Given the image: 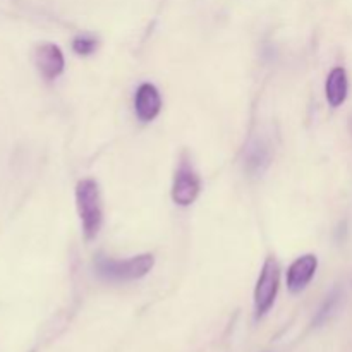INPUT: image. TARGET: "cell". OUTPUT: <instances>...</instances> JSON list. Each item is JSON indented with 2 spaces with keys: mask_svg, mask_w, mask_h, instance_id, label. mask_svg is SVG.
<instances>
[{
  "mask_svg": "<svg viewBox=\"0 0 352 352\" xmlns=\"http://www.w3.org/2000/svg\"><path fill=\"white\" fill-rule=\"evenodd\" d=\"M76 205L82 223V232L88 241L95 239L102 229L103 210L100 189L93 179H82L76 186Z\"/></svg>",
  "mask_w": 352,
  "mask_h": 352,
  "instance_id": "6da1fadb",
  "label": "cell"
},
{
  "mask_svg": "<svg viewBox=\"0 0 352 352\" xmlns=\"http://www.w3.org/2000/svg\"><path fill=\"white\" fill-rule=\"evenodd\" d=\"M155 258L151 254H140L129 260H112L107 256H96L95 270L98 277L109 282H129L144 277L153 268Z\"/></svg>",
  "mask_w": 352,
  "mask_h": 352,
  "instance_id": "7a4b0ae2",
  "label": "cell"
},
{
  "mask_svg": "<svg viewBox=\"0 0 352 352\" xmlns=\"http://www.w3.org/2000/svg\"><path fill=\"white\" fill-rule=\"evenodd\" d=\"M278 285H280V267L275 261V258H267L263 268L258 277L256 289H254V311L256 318L267 315L274 306L277 298Z\"/></svg>",
  "mask_w": 352,
  "mask_h": 352,
  "instance_id": "3957f363",
  "label": "cell"
},
{
  "mask_svg": "<svg viewBox=\"0 0 352 352\" xmlns=\"http://www.w3.org/2000/svg\"><path fill=\"white\" fill-rule=\"evenodd\" d=\"M199 189H201V182H199L198 174L192 170L191 165L182 162L179 165L177 172H175L174 184H172V199H174V203H177L179 206H189L198 198Z\"/></svg>",
  "mask_w": 352,
  "mask_h": 352,
  "instance_id": "277c9868",
  "label": "cell"
},
{
  "mask_svg": "<svg viewBox=\"0 0 352 352\" xmlns=\"http://www.w3.org/2000/svg\"><path fill=\"white\" fill-rule=\"evenodd\" d=\"M162 110V96L157 86L151 82H143L134 96V112L141 122H151L158 117Z\"/></svg>",
  "mask_w": 352,
  "mask_h": 352,
  "instance_id": "5b68a950",
  "label": "cell"
},
{
  "mask_svg": "<svg viewBox=\"0 0 352 352\" xmlns=\"http://www.w3.org/2000/svg\"><path fill=\"white\" fill-rule=\"evenodd\" d=\"M34 64L45 79L52 81L64 72L65 60L62 50L54 43H43L34 52Z\"/></svg>",
  "mask_w": 352,
  "mask_h": 352,
  "instance_id": "8992f818",
  "label": "cell"
},
{
  "mask_svg": "<svg viewBox=\"0 0 352 352\" xmlns=\"http://www.w3.org/2000/svg\"><path fill=\"white\" fill-rule=\"evenodd\" d=\"M318 268L315 254H305L298 258L287 270V287L291 292H301L308 287Z\"/></svg>",
  "mask_w": 352,
  "mask_h": 352,
  "instance_id": "52a82bcc",
  "label": "cell"
},
{
  "mask_svg": "<svg viewBox=\"0 0 352 352\" xmlns=\"http://www.w3.org/2000/svg\"><path fill=\"white\" fill-rule=\"evenodd\" d=\"M347 91H349V81H347V72L344 67H336L330 71L329 78H327L325 93L327 102L332 107H340L347 98Z\"/></svg>",
  "mask_w": 352,
  "mask_h": 352,
  "instance_id": "ba28073f",
  "label": "cell"
},
{
  "mask_svg": "<svg viewBox=\"0 0 352 352\" xmlns=\"http://www.w3.org/2000/svg\"><path fill=\"white\" fill-rule=\"evenodd\" d=\"M96 47H98V40L91 34H81L72 41V50L78 55H91L96 50Z\"/></svg>",
  "mask_w": 352,
  "mask_h": 352,
  "instance_id": "9c48e42d",
  "label": "cell"
},
{
  "mask_svg": "<svg viewBox=\"0 0 352 352\" xmlns=\"http://www.w3.org/2000/svg\"><path fill=\"white\" fill-rule=\"evenodd\" d=\"M337 301H339V294H337V292H333V294L330 296L329 299H327L325 305H323V308L320 309L318 315H316L315 325H320V323H323L327 318H329L330 315H332V311H333V308H336Z\"/></svg>",
  "mask_w": 352,
  "mask_h": 352,
  "instance_id": "30bf717a",
  "label": "cell"
}]
</instances>
